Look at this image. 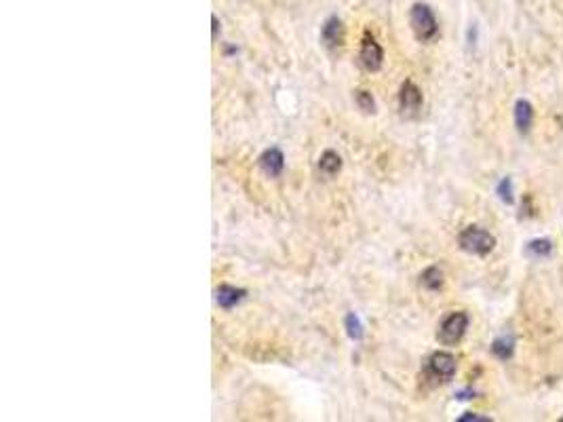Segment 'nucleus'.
Segmentation results:
<instances>
[{
    "instance_id": "obj_18",
    "label": "nucleus",
    "mask_w": 563,
    "mask_h": 422,
    "mask_svg": "<svg viewBox=\"0 0 563 422\" xmlns=\"http://www.w3.org/2000/svg\"><path fill=\"white\" fill-rule=\"evenodd\" d=\"M211 22H213V38H216V36H218V28H220V26H218V17L213 15V17H211Z\"/></svg>"
},
{
    "instance_id": "obj_7",
    "label": "nucleus",
    "mask_w": 563,
    "mask_h": 422,
    "mask_svg": "<svg viewBox=\"0 0 563 422\" xmlns=\"http://www.w3.org/2000/svg\"><path fill=\"white\" fill-rule=\"evenodd\" d=\"M399 104H401V110L407 112V114H416L422 108V91L416 87L412 80L403 82L401 93H399Z\"/></svg>"
},
{
    "instance_id": "obj_9",
    "label": "nucleus",
    "mask_w": 563,
    "mask_h": 422,
    "mask_svg": "<svg viewBox=\"0 0 563 422\" xmlns=\"http://www.w3.org/2000/svg\"><path fill=\"white\" fill-rule=\"evenodd\" d=\"M340 169H342V158L338 152L333 150H325L319 158V172L323 178H333L340 174Z\"/></svg>"
},
{
    "instance_id": "obj_6",
    "label": "nucleus",
    "mask_w": 563,
    "mask_h": 422,
    "mask_svg": "<svg viewBox=\"0 0 563 422\" xmlns=\"http://www.w3.org/2000/svg\"><path fill=\"white\" fill-rule=\"evenodd\" d=\"M283 167H285V156H283V152H280L278 148H268V150L262 152V156H260V169H262L266 176H270V178L280 176V174H283Z\"/></svg>"
},
{
    "instance_id": "obj_15",
    "label": "nucleus",
    "mask_w": 563,
    "mask_h": 422,
    "mask_svg": "<svg viewBox=\"0 0 563 422\" xmlns=\"http://www.w3.org/2000/svg\"><path fill=\"white\" fill-rule=\"evenodd\" d=\"M346 329H348V336L352 338V340H359V338L363 336V325L359 321L356 315H348L346 317Z\"/></svg>"
},
{
    "instance_id": "obj_8",
    "label": "nucleus",
    "mask_w": 563,
    "mask_h": 422,
    "mask_svg": "<svg viewBox=\"0 0 563 422\" xmlns=\"http://www.w3.org/2000/svg\"><path fill=\"white\" fill-rule=\"evenodd\" d=\"M321 38H323V43H325L329 49L340 47L342 40H344V26H342V22H340L338 17H329V20L325 22L323 30H321Z\"/></svg>"
},
{
    "instance_id": "obj_16",
    "label": "nucleus",
    "mask_w": 563,
    "mask_h": 422,
    "mask_svg": "<svg viewBox=\"0 0 563 422\" xmlns=\"http://www.w3.org/2000/svg\"><path fill=\"white\" fill-rule=\"evenodd\" d=\"M354 102H356V106H359L363 112H373V110H375V102H373L371 93H367V91H356Z\"/></svg>"
},
{
    "instance_id": "obj_5",
    "label": "nucleus",
    "mask_w": 563,
    "mask_h": 422,
    "mask_svg": "<svg viewBox=\"0 0 563 422\" xmlns=\"http://www.w3.org/2000/svg\"><path fill=\"white\" fill-rule=\"evenodd\" d=\"M359 59H361V66L369 72H375L382 68V61H384V51L380 47V43L375 40L369 32H365L363 36V45H361V51H359Z\"/></svg>"
},
{
    "instance_id": "obj_12",
    "label": "nucleus",
    "mask_w": 563,
    "mask_h": 422,
    "mask_svg": "<svg viewBox=\"0 0 563 422\" xmlns=\"http://www.w3.org/2000/svg\"><path fill=\"white\" fill-rule=\"evenodd\" d=\"M420 283H422V287H426V289H430V292H437V289H441V285H443V273H441L437 266H430V269H426V271L422 273Z\"/></svg>"
},
{
    "instance_id": "obj_14",
    "label": "nucleus",
    "mask_w": 563,
    "mask_h": 422,
    "mask_svg": "<svg viewBox=\"0 0 563 422\" xmlns=\"http://www.w3.org/2000/svg\"><path fill=\"white\" fill-rule=\"evenodd\" d=\"M527 251L532 253V256L536 258H544L550 253V241H544V239H538V241H532L527 245Z\"/></svg>"
},
{
    "instance_id": "obj_1",
    "label": "nucleus",
    "mask_w": 563,
    "mask_h": 422,
    "mask_svg": "<svg viewBox=\"0 0 563 422\" xmlns=\"http://www.w3.org/2000/svg\"><path fill=\"white\" fill-rule=\"evenodd\" d=\"M458 243L464 251L468 253H475V256H488V253L494 249L496 245V239L483 230V228H477V226H468L460 232L458 236Z\"/></svg>"
},
{
    "instance_id": "obj_4",
    "label": "nucleus",
    "mask_w": 563,
    "mask_h": 422,
    "mask_svg": "<svg viewBox=\"0 0 563 422\" xmlns=\"http://www.w3.org/2000/svg\"><path fill=\"white\" fill-rule=\"evenodd\" d=\"M456 368H458V366H456V357L449 355V353H443V351L433 353L430 359H428V363H426V372H428V376H430L433 380H439V382H447V380H451L453 374H456Z\"/></svg>"
},
{
    "instance_id": "obj_2",
    "label": "nucleus",
    "mask_w": 563,
    "mask_h": 422,
    "mask_svg": "<svg viewBox=\"0 0 563 422\" xmlns=\"http://www.w3.org/2000/svg\"><path fill=\"white\" fill-rule=\"evenodd\" d=\"M410 22H412L414 34L422 43H428V40H433L439 34L437 17H435L433 9L428 5H414L412 7V13H410Z\"/></svg>"
},
{
    "instance_id": "obj_10",
    "label": "nucleus",
    "mask_w": 563,
    "mask_h": 422,
    "mask_svg": "<svg viewBox=\"0 0 563 422\" xmlns=\"http://www.w3.org/2000/svg\"><path fill=\"white\" fill-rule=\"evenodd\" d=\"M216 294H218V304L222 308H232V306H237L247 296L245 289H237L232 285H220Z\"/></svg>"
},
{
    "instance_id": "obj_11",
    "label": "nucleus",
    "mask_w": 563,
    "mask_h": 422,
    "mask_svg": "<svg viewBox=\"0 0 563 422\" xmlns=\"http://www.w3.org/2000/svg\"><path fill=\"white\" fill-rule=\"evenodd\" d=\"M532 121H534V110L532 106L525 102V100H519L515 104V123H517V129L521 133H527L530 127H532Z\"/></svg>"
},
{
    "instance_id": "obj_17",
    "label": "nucleus",
    "mask_w": 563,
    "mask_h": 422,
    "mask_svg": "<svg viewBox=\"0 0 563 422\" xmlns=\"http://www.w3.org/2000/svg\"><path fill=\"white\" fill-rule=\"evenodd\" d=\"M500 197H502L506 203L513 201V197H511V182H509V180H504V182L500 184Z\"/></svg>"
},
{
    "instance_id": "obj_3",
    "label": "nucleus",
    "mask_w": 563,
    "mask_h": 422,
    "mask_svg": "<svg viewBox=\"0 0 563 422\" xmlns=\"http://www.w3.org/2000/svg\"><path fill=\"white\" fill-rule=\"evenodd\" d=\"M466 329H468V315L466 312H451L449 317L443 319L437 338H439L441 345L451 347V345H458L462 340Z\"/></svg>"
},
{
    "instance_id": "obj_13",
    "label": "nucleus",
    "mask_w": 563,
    "mask_h": 422,
    "mask_svg": "<svg viewBox=\"0 0 563 422\" xmlns=\"http://www.w3.org/2000/svg\"><path fill=\"white\" fill-rule=\"evenodd\" d=\"M492 353L500 359H509L513 355V340L511 338H500V340L492 345Z\"/></svg>"
}]
</instances>
